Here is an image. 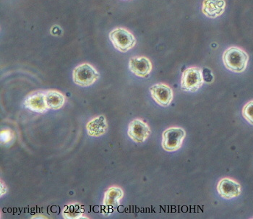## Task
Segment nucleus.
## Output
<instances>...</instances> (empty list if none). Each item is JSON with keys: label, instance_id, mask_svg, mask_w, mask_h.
Segmentation results:
<instances>
[{"label": "nucleus", "instance_id": "f257e3e1", "mask_svg": "<svg viewBox=\"0 0 253 219\" xmlns=\"http://www.w3.org/2000/svg\"><path fill=\"white\" fill-rule=\"evenodd\" d=\"M248 54L242 48L230 47L226 49L223 54V62L225 67L234 73H243L248 65Z\"/></svg>", "mask_w": 253, "mask_h": 219}, {"label": "nucleus", "instance_id": "f03ea898", "mask_svg": "<svg viewBox=\"0 0 253 219\" xmlns=\"http://www.w3.org/2000/svg\"><path fill=\"white\" fill-rule=\"evenodd\" d=\"M109 39L114 47L120 52L126 53L136 44V39L133 34L123 28L112 30L109 33Z\"/></svg>", "mask_w": 253, "mask_h": 219}, {"label": "nucleus", "instance_id": "7ed1b4c3", "mask_svg": "<svg viewBox=\"0 0 253 219\" xmlns=\"http://www.w3.org/2000/svg\"><path fill=\"white\" fill-rule=\"evenodd\" d=\"M186 137L185 130L174 127L166 130L162 134V148L168 152L178 151L182 147Z\"/></svg>", "mask_w": 253, "mask_h": 219}, {"label": "nucleus", "instance_id": "20e7f679", "mask_svg": "<svg viewBox=\"0 0 253 219\" xmlns=\"http://www.w3.org/2000/svg\"><path fill=\"white\" fill-rule=\"evenodd\" d=\"M204 83L202 70L199 67H190L182 73L181 88L184 91L195 93L199 90Z\"/></svg>", "mask_w": 253, "mask_h": 219}, {"label": "nucleus", "instance_id": "39448f33", "mask_svg": "<svg viewBox=\"0 0 253 219\" xmlns=\"http://www.w3.org/2000/svg\"><path fill=\"white\" fill-rule=\"evenodd\" d=\"M99 76L96 69L88 63L78 65L75 67L73 72V80L75 84L83 87L94 84Z\"/></svg>", "mask_w": 253, "mask_h": 219}, {"label": "nucleus", "instance_id": "423d86ee", "mask_svg": "<svg viewBox=\"0 0 253 219\" xmlns=\"http://www.w3.org/2000/svg\"><path fill=\"white\" fill-rule=\"evenodd\" d=\"M151 133V128L146 123L140 119L132 120L128 128V135L137 143L146 141Z\"/></svg>", "mask_w": 253, "mask_h": 219}, {"label": "nucleus", "instance_id": "0eeeda50", "mask_svg": "<svg viewBox=\"0 0 253 219\" xmlns=\"http://www.w3.org/2000/svg\"><path fill=\"white\" fill-rule=\"evenodd\" d=\"M149 90L153 99L160 106H169L174 99L172 89L167 84H155L151 86Z\"/></svg>", "mask_w": 253, "mask_h": 219}, {"label": "nucleus", "instance_id": "6e6552de", "mask_svg": "<svg viewBox=\"0 0 253 219\" xmlns=\"http://www.w3.org/2000/svg\"><path fill=\"white\" fill-rule=\"evenodd\" d=\"M217 190L218 194L224 199H232L240 195L241 186L233 179L224 178L218 182Z\"/></svg>", "mask_w": 253, "mask_h": 219}, {"label": "nucleus", "instance_id": "1a4fd4ad", "mask_svg": "<svg viewBox=\"0 0 253 219\" xmlns=\"http://www.w3.org/2000/svg\"><path fill=\"white\" fill-rule=\"evenodd\" d=\"M123 198V191L118 187H112L108 189L104 194V214L106 215L113 212L120 205V201Z\"/></svg>", "mask_w": 253, "mask_h": 219}, {"label": "nucleus", "instance_id": "9d476101", "mask_svg": "<svg viewBox=\"0 0 253 219\" xmlns=\"http://www.w3.org/2000/svg\"><path fill=\"white\" fill-rule=\"evenodd\" d=\"M129 68L135 76L145 78L151 73L152 64L147 57H135L129 59Z\"/></svg>", "mask_w": 253, "mask_h": 219}, {"label": "nucleus", "instance_id": "9b49d317", "mask_svg": "<svg viewBox=\"0 0 253 219\" xmlns=\"http://www.w3.org/2000/svg\"><path fill=\"white\" fill-rule=\"evenodd\" d=\"M25 106L32 112L43 113L47 112L49 107L46 104L45 93L37 92L31 93L25 100Z\"/></svg>", "mask_w": 253, "mask_h": 219}, {"label": "nucleus", "instance_id": "f8f14e48", "mask_svg": "<svg viewBox=\"0 0 253 219\" xmlns=\"http://www.w3.org/2000/svg\"><path fill=\"white\" fill-rule=\"evenodd\" d=\"M226 8L224 0H204L202 4V12L207 18L214 19L221 16Z\"/></svg>", "mask_w": 253, "mask_h": 219}, {"label": "nucleus", "instance_id": "ddd939ff", "mask_svg": "<svg viewBox=\"0 0 253 219\" xmlns=\"http://www.w3.org/2000/svg\"><path fill=\"white\" fill-rule=\"evenodd\" d=\"M89 136L100 137L106 133L108 129L107 119L104 116H98L88 122L86 125Z\"/></svg>", "mask_w": 253, "mask_h": 219}, {"label": "nucleus", "instance_id": "4468645a", "mask_svg": "<svg viewBox=\"0 0 253 219\" xmlns=\"http://www.w3.org/2000/svg\"><path fill=\"white\" fill-rule=\"evenodd\" d=\"M46 104L49 109L57 110L65 104V96L57 90H49L45 93Z\"/></svg>", "mask_w": 253, "mask_h": 219}, {"label": "nucleus", "instance_id": "2eb2a0df", "mask_svg": "<svg viewBox=\"0 0 253 219\" xmlns=\"http://www.w3.org/2000/svg\"><path fill=\"white\" fill-rule=\"evenodd\" d=\"M84 212V208L78 203L65 206L62 210V217L65 219H77Z\"/></svg>", "mask_w": 253, "mask_h": 219}, {"label": "nucleus", "instance_id": "dca6fc26", "mask_svg": "<svg viewBox=\"0 0 253 219\" xmlns=\"http://www.w3.org/2000/svg\"><path fill=\"white\" fill-rule=\"evenodd\" d=\"M243 116L244 118L250 123L253 125V101L247 103L243 109Z\"/></svg>", "mask_w": 253, "mask_h": 219}, {"label": "nucleus", "instance_id": "f3484780", "mask_svg": "<svg viewBox=\"0 0 253 219\" xmlns=\"http://www.w3.org/2000/svg\"><path fill=\"white\" fill-rule=\"evenodd\" d=\"M12 137V134H11V131H10V130H4V131L1 132V142H4V143H8V142L10 141Z\"/></svg>", "mask_w": 253, "mask_h": 219}, {"label": "nucleus", "instance_id": "a211bd4d", "mask_svg": "<svg viewBox=\"0 0 253 219\" xmlns=\"http://www.w3.org/2000/svg\"><path fill=\"white\" fill-rule=\"evenodd\" d=\"M0 191H1V196H2L4 194H6L7 191V187L5 184H3L2 181H1V190Z\"/></svg>", "mask_w": 253, "mask_h": 219}, {"label": "nucleus", "instance_id": "6ab92c4d", "mask_svg": "<svg viewBox=\"0 0 253 219\" xmlns=\"http://www.w3.org/2000/svg\"><path fill=\"white\" fill-rule=\"evenodd\" d=\"M126 1H127V0H126Z\"/></svg>", "mask_w": 253, "mask_h": 219}]
</instances>
